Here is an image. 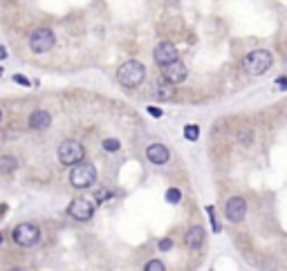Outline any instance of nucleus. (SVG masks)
Wrapping results in <instances>:
<instances>
[{"label":"nucleus","instance_id":"obj_28","mask_svg":"<svg viewBox=\"0 0 287 271\" xmlns=\"http://www.w3.org/2000/svg\"><path fill=\"white\" fill-rule=\"evenodd\" d=\"M0 74H3V67H0Z\"/></svg>","mask_w":287,"mask_h":271},{"label":"nucleus","instance_id":"obj_4","mask_svg":"<svg viewBox=\"0 0 287 271\" xmlns=\"http://www.w3.org/2000/svg\"><path fill=\"white\" fill-rule=\"evenodd\" d=\"M14 242H16L18 246H34L38 240H41V229H38L36 224H32V222H23V224H18L16 229H14L12 233Z\"/></svg>","mask_w":287,"mask_h":271},{"label":"nucleus","instance_id":"obj_27","mask_svg":"<svg viewBox=\"0 0 287 271\" xmlns=\"http://www.w3.org/2000/svg\"><path fill=\"white\" fill-rule=\"evenodd\" d=\"M0 119H3V110H0Z\"/></svg>","mask_w":287,"mask_h":271},{"label":"nucleus","instance_id":"obj_1","mask_svg":"<svg viewBox=\"0 0 287 271\" xmlns=\"http://www.w3.org/2000/svg\"><path fill=\"white\" fill-rule=\"evenodd\" d=\"M117 79L123 88H137L146 79V67L139 61H126L117 70Z\"/></svg>","mask_w":287,"mask_h":271},{"label":"nucleus","instance_id":"obj_10","mask_svg":"<svg viewBox=\"0 0 287 271\" xmlns=\"http://www.w3.org/2000/svg\"><path fill=\"white\" fill-rule=\"evenodd\" d=\"M224 215H227L229 222H240L247 215V202L242 197H231L224 206Z\"/></svg>","mask_w":287,"mask_h":271},{"label":"nucleus","instance_id":"obj_9","mask_svg":"<svg viewBox=\"0 0 287 271\" xmlns=\"http://www.w3.org/2000/svg\"><path fill=\"white\" fill-rule=\"evenodd\" d=\"M153 59L157 61V65H166V63H171V61H178V47L173 45V43H169V41H164V43H160V45L155 47V52H153Z\"/></svg>","mask_w":287,"mask_h":271},{"label":"nucleus","instance_id":"obj_5","mask_svg":"<svg viewBox=\"0 0 287 271\" xmlns=\"http://www.w3.org/2000/svg\"><path fill=\"white\" fill-rule=\"evenodd\" d=\"M59 159L61 164H65V166H74V164H81L85 159V148L81 146L79 142H74V139H68V142L61 144L59 148Z\"/></svg>","mask_w":287,"mask_h":271},{"label":"nucleus","instance_id":"obj_22","mask_svg":"<svg viewBox=\"0 0 287 271\" xmlns=\"http://www.w3.org/2000/svg\"><path fill=\"white\" fill-rule=\"evenodd\" d=\"M148 114H151V117H155V119H160L162 117V110L155 108V105H151V108H148Z\"/></svg>","mask_w":287,"mask_h":271},{"label":"nucleus","instance_id":"obj_18","mask_svg":"<svg viewBox=\"0 0 287 271\" xmlns=\"http://www.w3.org/2000/svg\"><path fill=\"white\" fill-rule=\"evenodd\" d=\"M119 146H121L119 139H106V142H103V151H108V153H117Z\"/></svg>","mask_w":287,"mask_h":271},{"label":"nucleus","instance_id":"obj_6","mask_svg":"<svg viewBox=\"0 0 287 271\" xmlns=\"http://www.w3.org/2000/svg\"><path fill=\"white\" fill-rule=\"evenodd\" d=\"M54 43H56L54 32L47 30V27H38V30H34L30 36V47H32V52H36V54L50 52L52 47H54Z\"/></svg>","mask_w":287,"mask_h":271},{"label":"nucleus","instance_id":"obj_17","mask_svg":"<svg viewBox=\"0 0 287 271\" xmlns=\"http://www.w3.org/2000/svg\"><path fill=\"white\" fill-rule=\"evenodd\" d=\"M166 200H169L171 204H178V202L182 200V193L178 191V188H169V191H166Z\"/></svg>","mask_w":287,"mask_h":271},{"label":"nucleus","instance_id":"obj_2","mask_svg":"<svg viewBox=\"0 0 287 271\" xmlns=\"http://www.w3.org/2000/svg\"><path fill=\"white\" fill-rule=\"evenodd\" d=\"M97 182V168L92 166V164H74L70 171V184L74 188H90L92 184Z\"/></svg>","mask_w":287,"mask_h":271},{"label":"nucleus","instance_id":"obj_7","mask_svg":"<svg viewBox=\"0 0 287 271\" xmlns=\"http://www.w3.org/2000/svg\"><path fill=\"white\" fill-rule=\"evenodd\" d=\"M68 215L79 222H88V220H92V215H94V206H92V202L85 200V197H76L68 206Z\"/></svg>","mask_w":287,"mask_h":271},{"label":"nucleus","instance_id":"obj_15","mask_svg":"<svg viewBox=\"0 0 287 271\" xmlns=\"http://www.w3.org/2000/svg\"><path fill=\"white\" fill-rule=\"evenodd\" d=\"M184 137L189 139V142H195V139L200 137V128H198L195 123H189V125L184 128Z\"/></svg>","mask_w":287,"mask_h":271},{"label":"nucleus","instance_id":"obj_13","mask_svg":"<svg viewBox=\"0 0 287 271\" xmlns=\"http://www.w3.org/2000/svg\"><path fill=\"white\" fill-rule=\"evenodd\" d=\"M204 242V229L202 226H191L189 233H186V244L191 246V249H200Z\"/></svg>","mask_w":287,"mask_h":271},{"label":"nucleus","instance_id":"obj_19","mask_svg":"<svg viewBox=\"0 0 287 271\" xmlns=\"http://www.w3.org/2000/svg\"><path fill=\"white\" fill-rule=\"evenodd\" d=\"M171 94H173V90H171V88H164V85H160V90H157V96H162V99H169Z\"/></svg>","mask_w":287,"mask_h":271},{"label":"nucleus","instance_id":"obj_20","mask_svg":"<svg viewBox=\"0 0 287 271\" xmlns=\"http://www.w3.org/2000/svg\"><path fill=\"white\" fill-rule=\"evenodd\" d=\"M157 246H160V251H169L171 246H173V242L166 238V240H160V244H157Z\"/></svg>","mask_w":287,"mask_h":271},{"label":"nucleus","instance_id":"obj_16","mask_svg":"<svg viewBox=\"0 0 287 271\" xmlns=\"http://www.w3.org/2000/svg\"><path fill=\"white\" fill-rule=\"evenodd\" d=\"M144 271H166V267H164V262H162V260H151V262H146Z\"/></svg>","mask_w":287,"mask_h":271},{"label":"nucleus","instance_id":"obj_24","mask_svg":"<svg viewBox=\"0 0 287 271\" xmlns=\"http://www.w3.org/2000/svg\"><path fill=\"white\" fill-rule=\"evenodd\" d=\"M3 59H7V50H5V47H0V61Z\"/></svg>","mask_w":287,"mask_h":271},{"label":"nucleus","instance_id":"obj_12","mask_svg":"<svg viewBox=\"0 0 287 271\" xmlns=\"http://www.w3.org/2000/svg\"><path fill=\"white\" fill-rule=\"evenodd\" d=\"M52 123V117L50 112H45V110H36V112H32L30 117V128L32 130H47Z\"/></svg>","mask_w":287,"mask_h":271},{"label":"nucleus","instance_id":"obj_14","mask_svg":"<svg viewBox=\"0 0 287 271\" xmlns=\"http://www.w3.org/2000/svg\"><path fill=\"white\" fill-rule=\"evenodd\" d=\"M16 166H18V162H16V157H12V155H3L0 157V173H14L16 171Z\"/></svg>","mask_w":287,"mask_h":271},{"label":"nucleus","instance_id":"obj_8","mask_svg":"<svg viewBox=\"0 0 287 271\" xmlns=\"http://www.w3.org/2000/svg\"><path fill=\"white\" fill-rule=\"evenodd\" d=\"M186 65L182 61H171L166 65H162V76L166 83H184L186 81Z\"/></svg>","mask_w":287,"mask_h":271},{"label":"nucleus","instance_id":"obj_23","mask_svg":"<svg viewBox=\"0 0 287 271\" xmlns=\"http://www.w3.org/2000/svg\"><path fill=\"white\" fill-rule=\"evenodd\" d=\"M14 81H16V83H21V85H30V81H27L25 76H21V74H16V76H14Z\"/></svg>","mask_w":287,"mask_h":271},{"label":"nucleus","instance_id":"obj_21","mask_svg":"<svg viewBox=\"0 0 287 271\" xmlns=\"http://www.w3.org/2000/svg\"><path fill=\"white\" fill-rule=\"evenodd\" d=\"M94 197H97V200H110L112 193H110V191H97V195H94Z\"/></svg>","mask_w":287,"mask_h":271},{"label":"nucleus","instance_id":"obj_11","mask_svg":"<svg viewBox=\"0 0 287 271\" xmlns=\"http://www.w3.org/2000/svg\"><path fill=\"white\" fill-rule=\"evenodd\" d=\"M146 157L151 159L153 164H166L169 162V148L164 144H151L146 148Z\"/></svg>","mask_w":287,"mask_h":271},{"label":"nucleus","instance_id":"obj_3","mask_svg":"<svg viewBox=\"0 0 287 271\" xmlns=\"http://www.w3.org/2000/svg\"><path fill=\"white\" fill-rule=\"evenodd\" d=\"M271 63H274V56H271V52L267 50H253L249 54L245 56V70L249 72V74H265L267 70L271 67Z\"/></svg>","mask_w":287,"mask_h":271},{"label":"nucleus","instance_id":"obj_25","mask_svg":"<svg viewBox=\"0 0 287 271\" xmlns=\"http://www.w3.org/2000/svg\"><path fill=\"white\" fill-rule=\"evenodd\" d=\"M9 271H25V269H18V267H16V269H9Z\"/></svg>","mask_w":287,"mask_h":271},{"label":"nucleus","instance_id":"obj_26","mask_svg":"<svg viewBox=\"0 0 287 271\" xmlns=\"http://www.w3.org/2000/svg\"><path fill=\"white\" fill-rule=\"evenodd\" d=\"M0 244H3V235H0Z\"/></svg>","mask_w":287,"mask_h":271}]
</instances>
